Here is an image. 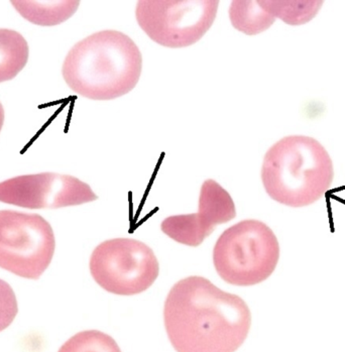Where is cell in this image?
I'll use <instances>...</instances> for the list:
<instances>
[{
  "mask_svg": "<svg viewBox=\"0 0 345 352\" xmlns=\"http://www.w3.org/2000/svg\"><path fill=\"white\" fill-rule=\"evenodd\" d=\"M164 323L177 352H236L249 336L252 313L239 296L193 276L172 287Z\"/></svg>",
  "mask_w": 345,
  "mask_h": 352,
  "instance_id": "cell-1",
  "label": "cell"
},
{
  "mask_svg": "<svg viewBox=\"0 0 345 352\" xmlns=\"http://www.w3.org/2000/svg\"><path fill=\"white\" fill-rule=\"evenodd\" d=\"M139 47L124 32L107 30L77 43L65 58L67 85L92 100H112L131 92L142 75Z\"/></svg>",
  "mask_w": 345,
  "mask_h": 352,
  "instance_id": "cell-2",
  "label": "cell"
},
{
  "mask_svg": "<svg viewBox=\"0 0 345 352\" xmlns=\"http://www.w3.org/2000/svg\"><path fill=\"white\" fill-rule=\"evenodd\" d=\"M334 178L333 163L324 146L307 135H289L269 148L262 167L267 195L293 208L324 197Z\"/></svg>",
  "mask_w": 345,
  "mask_h": 352,
  "instance_id": "cell-3",
  "label": "cell"
},
{
  "mask_svg": "<svg viewBox=\"0 0 345 352\" xmlns=\"http://www.w3.org/2000/svg\"><path fill=\"white\" fill-rule=\"evenodd\" d=\"M280 260V245L264 222L243 220L223 231L213 250L220 278L234 286H254L271 276Z\"/></svg>",
  "mask_w": 345,
  "mask_h": 352,
  "instance_id": "cell-4",
  "label": "cell"
},
{
  "mask_svg": "<svg viewBox=\"0 0 345 352\" xmlns=\"http://www.w3.org/2000/svg\"><path fill=\"white\" fill-rule=\"evenodd\" d=\"M219 4L217 0H141L135 17L157 44L186 47L201 40L212 27Z\"/></svg>",
  "mask_w": 345,
  "mask_h": 352,
  "instance_id": "cell-5",
  "label": "cell"
},
{
  "mask_svg": "<svg viewBox=\"0 0 345 352\" xmlns=\"http://www.w3.org/2000/svg\"><path fill=\"white\" fill-rule=\"evenodd\" d=\"M89 267L92 278L103 290L120 296L148 290L159 273L154 250L133 239L103 241L92 252Z\"/></svg>",
  "mask_w": 345,
  "mask_h": 352,
  "instance_id": "cell-6",
  "label": "cell"
},
{
  "mask_svg": "<svg viewBox=\"0 0 345 352\" xmlns=\"http://www.w3.org/2000/svg\"><path fill=\"white\" fill-rule=\"evenodd\" d=\"M51 224L38 214L0 211V267L21 278L38 280L55 254Z\"/></svg>",
  "mask_w": 345,
  "mask_h": 352,
  "instance_id": "cell-7",
  "label": "cell"
},
{
  "mask_svg": "<svg viewBox=\"0 0 345 352\" xmlns=\"http://www.w3.org/2000/svg\"><path fill=\"white\" fill-rule=\"evenodd\" d=\"M97 199L89 185L57 173L25 175L0 183V202L23 208L58 209Z\"/></svg>",
  "mask_w": 345,
  "mask_h": 352,
  "instance_id": "cell-8",
  "label": "cell"
},
{
  "mask_svg": "<svg viewBox=\"0 0 345 352\" xmlns=\"http://www.w3.org/2000/svg\"><path fill=\"white\" fill-rule=\"evenodd\" d=\"M236 205L232 196L216 181H205L199 196L197 213L174 215L162 221L161 230L176 243L199 246L217 226L234 219Z\"/></svg>",
  "mask_w": 345,
  "mask_h": 352,
  "instance_id": "cell-9",
  "label": "cell"
},
{
  "mask_svg": "<svg viewBox=\"0 0 345 352\" xmlns=\"http://www.w3.org/2000/svg\"><path fill=\"white\" fill-rule=\"evenodd\" d=\"M19 14L30 23L42 27H54L68 21L78 10V0L53 1H12Z\"/></svg>",
  "mask_w": 345,
  "mask_h": 352,
  "instance_id": "cell-10",
  "label": "cell"
},
{
  "mask_svg": "<svg viewBox=\"0 0 345 352\" xmlns=\"http://www.w3.org/2000/svg\"><path fill=\"white\" fill-rule=\"evenodd\" d=\"M30 49L23 34L0 29V83L16 78L29 61Z\"/></svg>",
  "mask_w": 345,
  "mask_h": 352,
  "instance_id": "cell-11",
  "label": "cell"
},
{
  "mask_svg": "<svg viewBox=\"0 0 345 352\" xmlns=\"http://www.w3.org/2000/svg\"><path fill=\"white\" fill-rule=\"evenodd\" d=\"M230 19L234 29L247 36H256L267 31L276 21V17L265 10L260 1L256 0L232 1Z\"/></svg>",
  "mask_w": 345,
  "mask_h": 352,
  "instance_id": "cell-12",
  "label": "cell"
},
{
  "mask_svg": "<svg viewBox=\"0 0 345 352\" xmlns=\"http://www.w3.org/2000/svg\"><path fill=\"white\" fill-rule=\"evenodd\" d=\"M260 3L269 14L279 17L288 25H297L308 23L316 16L321 1H265Z\"/></svg>",
  "mask_w": 345,
  "mask_h": 352,
  "instance_id": "cell-13",
  "label": "cell"
},
{
  "mask_svg": "<svg viewBox=\"0 0 345 352\" xmlns=\"http://www.w3.org/2000/svg\"><path fill=\"white\" fill-rule=\"evenodd\" d=\"M58 352H122L116 341L98 330L79 332L66 341Z\"/></svg>",
  "mask_w": 345,
  "mask_h": 352,
  "instance_id": "cell-14",
  "label": "cell"
},
{
  "mask_svg": "<svg viewBox=\"0 0 345 352\" xmlns=\"http://www.w3.org/2000/svg\"><path fill=\"white\" fill-rule=\"evenodd\" d=\"M19 307L12 287L0 278V332L5 330L16 319Z\"/></svg>",
  "mask_w": 345,
  "mask_h": 352,
  "instance_id": "cell-15",
  "label": "cell"
},
{
  "mask_svg": "<svg viewBox=\"0 0 345 352\" xmlns=\"http://www.w3.org/2000/svg\"><path fill=\"white\" fill-rule=\"evenodd\" d=\"M4 122V109L2 107L1 102H0V131H1L2 126H3Z\"/></svg>",
  "mask_w": 345,
  "mask_h": 352,
  "instance_id": "cell-16",
  "label": "cell"
}]
</instances>
